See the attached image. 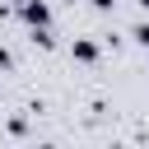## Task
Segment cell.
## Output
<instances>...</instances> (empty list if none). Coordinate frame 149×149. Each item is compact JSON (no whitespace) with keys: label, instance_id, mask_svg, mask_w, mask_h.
Instances as JSON below:
<instances>
[{"label":"cell","instance_id":"obj_2","mask_svg":"<svg viewBox=\"0 0 149 149\" xmlns=\"http://www.w3.org/2000/svg\"><path fill=\"white\" fill-rule=\"evenodd\" d=\"M70 56H74L79 65H93V61H98V42H93V37H74V42H70Z\"/></svg>","mask_w":149,"mask_h":149},{"label":"cell","instance_id":"obj_8","mask_svg":"<svg viewBox=\"0 0 149 149\" xmlns=\"http://www.w3.org/2000/svg\"><path fill=\"white\" fill-rule=\"evenodd\" d=\"M9 5H14V9H19V5H23V0H9Z\"/></svg>","mask_w":149,"mask_h":149},{"label":"cell","instance_id":"obj_4","mask_svg":"<svg viewBox=\"0 0 149 149\" xmlns=\"http://www.w3.org/2000/svg\"><path fill=\"white\" fill-rule=\"evenodd\" d=\"M130 37H135V42H140V47L149 51V14H144V19L135 23V28H130Z\"/></svg>","mask_w":149,"mask_h":149},{"label":"cell","instance_id":"obj_6","mask_svg":"<svg viewBox=\"0 0 149 149\" xmlns=\"http://www.w3.org/2000/svg\"><path fill=\"white\" fill-rule=\"evenodd\" d=\"M9 65H14V56H9V47L0 42V70H9Z\"/></svg>","mask_w":149,"mask_h":149},{"label":"cell","instance_id":"obj_5","mask_svg":"<svg viewBox=\"0 0 149 149\" xmlns=\"http://www.w3.org/2000/svg\"><path fill=\"white\" fill-rule=\"evenodd\" d=\"M88 5H93L98 14H112V5H116V0H88Z\"/></svg>","mask_w":149,"mask_h":149},{"label":"cell","instance_id":"obj_7","mask_svg":"<svg viewBox=\"0 0 149 149\" xmlns=\"http://www.w3.org/2000/svg\"><path fill=\"white\" fill-rule=\"evenodd\" d=\"M140 9H144V14H149V0H140Z\"/></svg>","mask_w":149,"mask_h":149},{"label":"cell","instance_id":"obj_3","mask_svg":"<svg viewBox=\"0 0 149 149\" xmlns=\"http://www.w3.org/2000/svg\"><path fill=\"white\" fill-rule=\"evenodd\" d=\"M28 37H33V47H42V51H51V47H56V37H51V28H33Z\"/></svg>","mask_w":149,"mask_h":149},{"label":"cell","instance_id":"obj_1","mask_svg":"<svg viewBox=\"0 0 149 149\" xmlns=\"http://www.w3.org/2000/svg\"><path fill=\"white\" fill-rule=\"evenodd\" d=\"M19 14H23L28 28H51V5H47V0H23Z\"/></svg>","mask_w":149,"mask_h":149}]
</instances>
